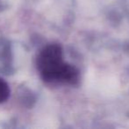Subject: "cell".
<instances>
[{"label":"cell","mask_w":129,"mask_h":129,"mask_svg":"<svg viewBox=\"0 0 129 129\" xmlns=\"http://www.w3.org/2000/svg\"><path fill=\"white\" fill-rule=\"evenodd\" d=\"M37 67L43 79L48 82L74 83L78 78V72L64 62L61 48L57 45H49L42 50Z\"/></svg>","instance_id":"6da1fadb"},{"label":"cell","mask_w":129,"mask_h":129,"mask_svg":"<svg viewBox=\"0 0 129 129\" xmlns=\"http://www.w3.org/2000/svg\"><path fill=\"white\" fill-rule=\"evenodd\" d=\"M10 95V89L8 84L0 77V104L6 102Z\"/></svg>","instance_id":"7a4b0ae2"}]
</instances>
